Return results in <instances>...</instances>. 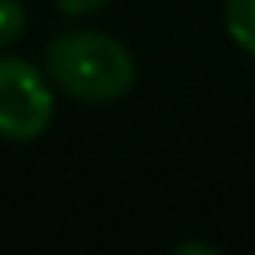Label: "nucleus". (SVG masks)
<instances>
[{
  "label": "nucleus",
  "mask_w": 255,
  "mask_h": 255,
  "mask_svg": "<svg viewBox=\"0 0 255 255\" xmlns=\"http://www.w3.org/2000/svg\"><path fill=\"white\" fill-rule=\"evenodd\" d=\"M225 30L248 56H255V0H225Z\"/></svg>",
  "instance_id": "obj_3"
},
{
  "label": "nucleus",
  "mask_w": 255,
  "mask_h": 255,
  "mask_svg": "<svg viewBox=\"0 0 255 255\" xmlns=\"http://www.w3.org/2000/svg\"><path fill=\"white\" fill-rule=\"evenodd\" d=\"M109 0H56V8H60V15H90V11L105 8Z\"/></svg>",
  "instance_id": "obj_5"
},
{
  "label": "nucleus",
  "mask_w": 255,
  "mask_h": 255,
  "mask_svg": "<svg viewBox=\"0 0 255 255\" xmlns=\"http://www.w3.org/2000/svg\"><path fill=\"white\" fill-rule=\"evenodd\" d=\"M45 75L75 102L105 105L135 87V60L113 34L72 30L49 41Z\"/></svg>",
  "instance_id": "obj_1"
},
{
  "label": "nucleus",
  "mask_w": 255,
  "mask_h": 255,
  "mask_svg": "<svg viewBox=\"0 0 255 255\" xmlns=\"http://www.w3.org/2000/svg\"><path fill=\"white\" fill-rule=\"evenodd\" d=\"M53 124V87L23 56H0V139L34 143Z\"/></svg>",
  "instance_id": "obj_2"
},
{
  "label": "nucleus",
  "mask_w": 255,
  "mask_h": 255,
  "mask_svg": "<svg viewBox=\"0 0 255 255\" xmlns=\"http://www.w3.org/2000/svg\"><path fill=\"white\" fill-rule=\"evenodd\" d=\"M26 30V8L23 0H0V49L15 45Z\"/></svg>",
  "instance_id": "obj_4"
}]
</instances>
